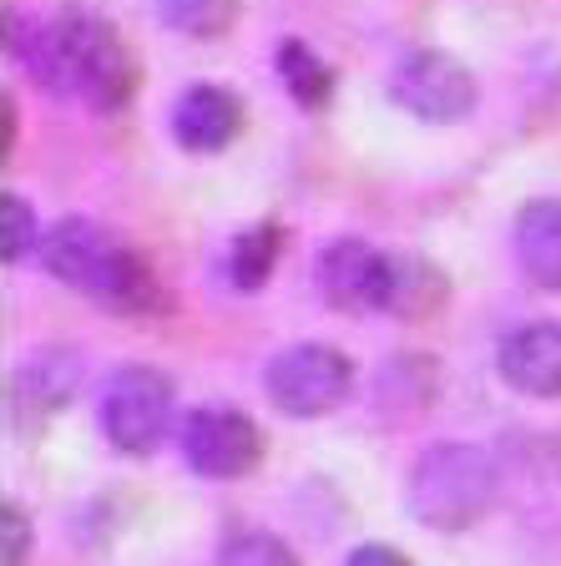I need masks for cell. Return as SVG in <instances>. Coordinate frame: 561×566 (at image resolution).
I'll use <instances>...</instances> for the list:
<instances>
[{
	"instance_id": "52a82bcc",
	"label": "cell",
	"mask_w": 561,
	"mask_h": 566,
	"mask_svg": "<svg viewBox=\"0 0 561 566\" xmlns=\"http://www.w3.org/2000/svg\"><path fill=\"white\" fill-rule=\"evenodd\" d=\"M389 96H395L399 112L445 127V122L470 117L480 92H476V76H470L466 61L445 56V51H409L389 71Z\"/></svg>"
},
{
	"instance_id": "30bf717a",
	"label": "cell",
	"mask_w": 561,
	"mask_h": 566,
	"mask_svg": "<svg viewBox=\"0 0 561 566\" xmlns=\"http://www.w3.org/2000/svg\"><path fill=\"white\" fill-rule=\"evenodd\" d=\"M243 132V102H238L228 86H212V82H198L187 86L173 106V137L183 153H222L233 147V137Z\"/></svg>"
},
{
	"instance_id": "ac0fdd59",
	"label": "cell",
	"mask_w": 561,
	"mask_h": 566,
	"mask_svg": "<svg viewBox=\"0 0 561 566\" xmlns=\"http://www.w3.org/2000/svg\"><path fill=\"white\" fill-rule=\"evenodd\" d=\"M31 248H35V212H31V202L15 198V192H6V198H0V259L21 263Z\"/></svg>"
},
{
	"instance_id": "3957f363",
	"label": "cell",
	"mask_w": 561,
	"mask_h": 566,
	"mask_svg": "<svg viewBox=\"0 0 561 566\" xmlns=\"http://www.w3.org/2000/svg\"><path fill=\"white\" fill-rule=\"evenodd\" d=\"M496 506V460L466 440H440L409 465L405 511L435 536H460Z\"/></svg>"
},
{
	"instance_id": "8992f818",
	"label": "cell",
	"mask_w": 561,
	"mask_h": 566,
	"mask_svg": "<svg viewBox=\"0 0 561 566\" xmlns=\"http://www.w3.org/2000/svg\"><path fill=\"white\" fill-rule=\"evenodd\" d=\"M183 460L202 481H243L263 465V430L233 405H202L183 420Z\"/></svg>"
},
{
	"instance_id": "9c48e42d",
	"label": "cell",
	"mask_w": 561,
	"mask_h": 566,
	"mask_svg": "<svg viewBox=\"0 0 561 566\" xmlns=\"http://www.w3.org/2000/svg\"><path fill=\"white\" fill-rule=\"evenodd\" d=\"M496 369L516 395H531V400H561V324L537 318V324H521L501 339L496 354Z\"/></svg>"
},
{
	"instance_id": "d6986e66",
	"label": "cell",
	"mask_w": 561,
	"mask_h": 566,
	"mask_svg": "<svg viewBox=\"0 0 561 566\" xmlns=\"http://www.w3.org/2000/svg\"><path fill=\"white\" fill-rule=\"evenodd\" d=\"M31 562V516L21 506H0V566H25Z\"/></svg>"
},
{
	"instance_id": "2e32d148",
	"label": "cell",
	"mask_w": 561,
	"mask_h": 566,
	"mask_svg": "<svg viewBox=\"0 0 561 566\" xmlns=\"http://www.w3.org/2000/svg\"><path fill=\"white\" fill-rule=\"evenodd\" d=\"M238 6L243 0H157V15L187 41H218L238 25Z\"/></svg>"
},
{
	"instance_id": "7c38bea8",
	"label": "cell",
	"mask_w": 561,
	"mask_h": 566,
	"mask_svg": "<svg viewBox=\"0 0 561 566\" xmlns=\"http://www.w3.org/2000/svg\"><path fill=\"white\" fill-rule=\"evenodd\" d=\"M516 263L541 294H561V198H537L516 218Z\"/></svg>"
},
{
	"instance_id": "7a4b0ae2",
	"label": "cell",
	"mask_w": 561,
	"mask_h": 566,
	"mask_svg": "<svg viewBox=\"0 0 561 566\" xmlns=\"http://www.w3.org/2000/svg\"><path fill=\"white\" fill-rule=\"evenodd\" d=\"M41 263L71 294L92 298L96 308L122 318H153L167 314V289L153 273V263L122 233L92 218H61L41 243Z\"/></svg>"
},
{
	"instance_id": "ba28073f",
	"label": "cell",
	"mask_w": 561,
	"mask_h": 566,
	"mask_svg": "<svg viewBox=\"0 0 561 566\" xmlns=\"http://www.w3.org/2000/svg\"><path fill=\"white\" fill-rule=\"evenodd\" d=\"M319 298L340 314H385L389 294V253L364 238H334L314 259Z\"/></svg>"
},
{
	"instance_id": "4fadbf2b",
	"label": "cell",
	"mask_w": 561,
	"mask_h": 566,
	"mask_svg": "<svg viewBox=\"0 0 561 566\" xmlns=\"http://www.w3.org/2000/svg\"><path fill=\"white\" fill-rule=\"evenodd\" d=\"M450 298V279L435 269L420 253H389V294H385V314L425 324L435 318Z\"/></svg>"
},
{
	"instance_id": "5b68a950",
	"label": "cell",
	"mask_w": 561,
	"mask_h": 566,
	"mask_svg": "<svg viewBox=\"0 0 561 566\" xmlns=\"http://www.w3.org/2000/svg\"><path fill=\"white\" fill-rule=\"evenodd\" d=\"M177 385L157 365H122L102 389V430L122 455H153L173 436Z\"/></svg>"
},
{
	"instance_id": "6da1fadb",
	"label": "cell",
	"mask_w": 561,
	"mask_h": 566,
	"mask_svg": "<svg viewBox=\"0 0 561 566\" xmlns=\"http://www.w3.org/2000/svg\"><path fill=\"white\" fill-rule=\"evenodd\" d=\"M15 51L25 56V66L35 71L41 86H51L61 96H82L102 117L132 106V96H137V56L127 51L117 25L102 21V15L66 11L51 25H41L31 41H21Z\"/></svg>"
},
{
	"instance_id": "8fae6325",
	"label": "cell",
	"mask_w": 561,
	"mask_h": 566,
	"mask_svg": "<svg viewBox=\"0 0 561 566\" xmlns=\"http://www.w3.org/2000/svg\"><path fill=\"white\" fill-rule=\"evenodd\" d=\"M76 385H82V359L71 349H46L15 369L11 389H6V405L15 410V420H25V415L46 420V415H56L76 395Z\"/></svg>"
},
{
	"instance_id": "277c9868",
	"label": "cell",
	"mask_w": 561,
	"mask_h": 566,
	"mask_svg": "<svg viewBox=\"0 0 561 566\" xmlns=\"http://www.w3.org/2000/svg\"><path fill=\"white\" fill-rule=\"evenodd\" d=\"M263 389L289 420H324L354 395V359L334 344H289L269 359Z\"/></svg>"
},
{
	"instance_id": "9a60e30c",
	"label": "cell",
	"mask_w": 561,
	"mask_h": 566,
	"mask_svg": "<svg viewBox=\"0 0 561 566\" xmlns=\"http://www.w3.org/2000/svg\"><path fill=\"white\" fill-rule=\"evenodd\" d=\"M279 76L304 112H324L334 102V66L309 41H279Z\"/></svg>"
},
{
	"instance_id": "5bb4252c",
	"label": "cell",
	"mask_w": 561,
	"mask_h": 566,
	"mask_svg": "<svg viewBox=\"0 0 561 566\" xmlns=\"http://www.w3.org/2000/svg\"><path fill=\"white\" fill-rule=\"evenodd\" d=\"M279 259H283V228L279 223H253L233 238L222 269H228V283H233L238 294H258V289L273 279Z\"/></svg>"
},
{
	"instance_id": "ffe728a7",
	"label": "cell",
	"mask_w": 561,
	"mask_h": 566,
	"mask_svg": "<svg viewBox=\"0 0 561 566\" xmlns=\"http://www.w3.org/2000/svg\"><path fill=\"white\" fill-rule=\"evenodd\" d=\"M344 566H409V556L395 552V546H385V542H364V546H354Z\"/></svg>"
},
{
	"instance_id": "e0dca14e",
	"label": "cell",
	"mask_w": 561,
	"mask_h": 566,
	"mask_svg": "<svg viewBox=\"0 0 561 566\" xmlns=\"http://www.w3.org/2000/svg\"><path fill=\"white\" fill-rule=\"evenodd\" d=\"M212 566H299V556L279 536H269V531H238V536H228L218 546Z\"/></svg>"
}]
</instances>
